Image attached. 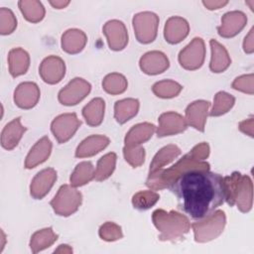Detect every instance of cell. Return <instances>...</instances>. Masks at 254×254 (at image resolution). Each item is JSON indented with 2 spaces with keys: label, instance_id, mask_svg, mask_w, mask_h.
<instances>
[{
  "label": "cell",
  "instance_id": "obj_3",
  "mask_svg": "<svg viewBox=\"0 0 254 254\" xmlns=\"http://www.w3.org/2000/svg\"><path fill=\"white\" fill-rule=\"evenodd\" d=\"M225 200L230 205H237L242 212H248L252 208L253 185L249 176L234 172L223 178Z\"/></svg>",
  "mask_w": 254,
  "mask_h": 254
},
{
  "label": "cell",
  "instance_id": "obj_19",
  "mask_svg": "<svg viewBox=\"0 0 254 254\" xmlns=\"http://www.w3.org/2000/svg\"><path fill=\"white\" fill-rule=\"evenodd\" d=\"M209 105L210 103L205 100H196L190 103L186 109V121L188 125L203 132Z\"/></svg>",
  "mask_w": 254,
  "mask_h": 254
},
{
  "label": "cell",
  "instance_id": "obj_13",
  "mask_svg": "<svg viewBox=\"0 0 254 254\" xmlns=\"http://www.w3.org/2000/svg\"><path fill=\"white\" fill-rule=\"evenodd\" d=\"M159 127L157 129L158 137L172 136L184 132L188 128L186 118L177 112H165L160 115Z\"/></svg>",
  "mask_w": 254,
  "mask_h": 254
},
{
  "label": "cell",
  "instance_id": "obj_29",
  "mask_svg": "<svg viewBox=\"0 0 254 254\" xmlns=\"http://www.w3.org/2000/svg\"><path fill=\"white\" fill-rule=\"evenodd\" d=\"M181 155V149L177 145H167L162 148L153 158L150 164L149 174L162 170L165 166L173 162L178 156Z\"/></svg>",
  "mask_w": 254,
  "mask_h": 254
},
{
  "label": "cell",
  "instance_id": "obj_4",
  "mask_svg": "<svg viewBox=\"0 0 254 254\" xmlns=\"http://www.w3.org/2000/svg\"><path fill=\"white\" fill-rule=\"evenodd\" d=\"M152 220L160 231L159 239L162 241L180 240L190 229L189 218L175 210L167 212L164 209H156L152 213Z\"/></svg>",
  "mask_w": 254,
  "mask_h": 254
},
{
  "label": "cell",
  "instance_id": "obj_2",
  "mask_svg": "<svg viewBox=\"0 0 254 254\" xmlns=\"http://www.w3.org/2000/svg\"><path fill=\"white\" fill-rule=\"evenodd\" d=\"M210 166L207 162L195 160L190 153L180 159L174 166L167 170H159L152 174H149L146 181V185L153 190H159L163 189H169L175 181L185 172L194 169L209 170Z\"/></svg>",
  "mask_w": 254,
  "mask_h": 254
},
{
  "label": "cell",
  "instance_id": "obj_22",
  "mask_svg": "<svg viewBox=\"0 0 254 254\" xmlns=\"http://www.w3.org/2000/svg\"><path fill=\"white\" fill-rule=\"evenodd\" d=\"M110 140L104 135H91L85 138L76 148V158H88L96 155L103 149H105Z\"/></svg>",
  "mask_w": 254,
  "mask_h": 254
},
{
  "label": "cell",
  "instance_id": "obj_27",
  "mask_svg": "<svg viewBox=\"0 0 254 254\" xmlns=\"http://www.w3.org/2000/svg\"><path fill=\"white\" fill-rule=\"evenodd\" d=\"M104 109V100L100 97L93 98L82 108V116L85 119L86 124L91 127L99 126L103 121Z\"/></svg>",
  "mask_w": 254,
  "mask_h": 254
},
{
  "label": "cell",
  "instance_id": "obj_21",
  "mask_svg": "<svg viewBox=\"0 0 254 254\" xmlns=\"http://www.w3.org/2000/svg\"><path fill=\"white\" fill-rule=\"evenodd\" d=\"M27 128L21 124V118L17 117L7 123L1 133V145L4 149L13 150L19 144Z\"/></svg>",
  "mask_w": 254,
  "mask_h": 254
},
{
  "label": "cell",
  "instance_id": "obj_34",
  "mask_svg": "<svg viewBox=\"0 0 254 254\" xmlns=\"http://www.w3.org/2000/svg\"><path fill=\"white\" fill-rule=\"evenodd\" d=\"M127 85L126 77L118 72L109 73L102 80L103 89L111 95L123 93L127 89Z\"/></svg>",
  "mask_w": 254,
  "mask_h": 254
},
{
  "label": "cell",
  "instance_id": "obj_23",
  "mask_svg": "<svg viewBox=\"0 0 254 254\" xmlns=\"http://www.w3.org/2000/svg\"><path fill=\"white\" fill-rule=\"evenodd\" d=\"M156 131V126L152 123L144 122L134 125L126 134L124 142L127 147L141 146V144L147 142Z\"/></svg>",
  "mask_w": 254,
  "mask_h": 254
},
{
  "label": "cell",
  "instance_id": "obj_46",
  "mask_svg": "<svg viewBox=\"0 0 254 254\" xmlns=\"http://www.w3.org/2000/svg\"><path fill=\"white\" fill-rule=\"evenodd\" d=\"M72 249L66 245V244H62L59 246L58 249L55 250V253H71Z\"/></svg>",
  "mask_w": 254,
  "mask_h": 254
},
{
  "label": "cell",
  "instance_id": "obj_20",
  "mask_svg": "<svg viewBox=\"0 0 254 254\" xmlns=\"http://www.w3.org/2000/svg\"><path fill=\"white\" fill-rule=\"evenodd\" d=\"M52 142L48 136L42 137L37 143L31 148L25 160V168L33 169L38 165L44 163L51 155Z\"/></svg>",
  "mask_w": 254,
  "mask_h": 254
},
{
  "label": "cell",
  "instance_id": "obj_36",
  "mask_svg": "<svg viewBox=\"0 0 254 254\" xmlns=\"http://www.w3.org/2000/svg\"><path fill=\"white\" fill-rule=\"evenodd\" d=\"M159 199H160L159 193L154 191L153 190H141L136 192L132 196V204H133V207L136 209L146 210L154 206Z\"/></svg>",
  "mask_w": 254,
  "mask_h": 254
},
{
  "label": "cell",
  "instance_id": "obj_17",
  "mask_svg": "<svg viewBox=\"0 0 254 254\" xmlns=\"http://www.w3.org/2000/svg\"><path fill=\"white\" fill-rule=\"evenodd\" d=\"M139 65L144 73L156 75L168 69L170 62L164 53L160 51H151L141 57Z\"/></svg>",
  "mask_w": 254,
  "mask_h": 254
},
{
  "label": "cell",
  "instance_id": "obj_33",
  "mask_svg": "<svg viewBox=\"0 0 254 254\" xmlns=\"http://www.w3.org/2000/svg\"><path fill=\"white\" fill-rule=\"evenodd\" d=\"M116 159H117V156L113 152L107 153L106 155L101 157L97 162L93 180L97 182H101L108 179L115 170Z\"/></svg>",
  "mask_w": 254,
  "mask_h": 254
},
{
  "label": "cell",
  "instance_id": "obj_32",
  "mask_svg": "<svg viewBox=\"0 0 254 254\" xmlns=\"http://www.w3.org/2000/svg\"><path fill=\"white\" fill-rule=\"evenodd\" d=\"M94 167L90 162H81L76 165L70 176V185L74 188L88 184L94 178Z\"/></svg>",
  "mask_w": 254,
  "mask_h": 254
},
{
  "label": "cell",
  "instance_id": "obj_30",
  "mask_svg": "<svg viewBox=\"0 0 254 254\" xmlns=\"http://www.w3.org/2000/svg\"><path fill=\"white\" fill-rule=\"evenodd\" d=\"M58 234H56L52 227L44 228L36 231L30 241V247L33 253H38L50 246H52L58 240Z\"/></svg>",
  "mask_w": 254,
  "mask_h": 254
},
{
  "label": "cell",
  "instance_id": "obj_14",
  "mask_svg": "<svg viewBox=\"0 0 254 254\" xmlns=\"http://www.w3.org/2000/svg\"><path fill=\"white\" fill-rule=\"evenodd\" d=\"M247 17L241 11L225 13L221 18V25L217 27L218 35L222 38H233L246 26Z\"/></svg>",
  "mask_w": 254,
  "mask_h": 254
},
{
  "label": "cell",
  "instance_id": "obj_42",
  "mask_svg": "<svg viewBox=\"0 0 254 254\" xmlns=\"http://www.w3.org/2000/svg\"><path fill=\"white\" fill-rule=\"evenodd\" d=\"M238 128L241 132L249 135L250 137H253V117H250L249 119L240 122Z\"/></svg>",
  "mask_w": 254,
  "mask_h": 254
},
{
  "label": "cell",
  "instance_id": "obj_16",
  "mask_svg": "<svg viewBox=\"0 0 254 254\" xmlns=\"http://www.w3.org/2000/svg\"><path fill=\"white\" fill-rule=\"evenodd\" d=\"M40 95V88L35 82H22L14 91V102L22 109H31L37 105Z\"/></svg>",
  "mask_w": 254,
  "mask_h": 254
},
{
  "label": "cell",
  "instance_id": "obj_6",
  "mask_svg": "<svg viewBox=\"0 0 254 254\" xmlns=\"http://www.w3.org/2000/svg\"><path fill=\"white\" fill-rule=\"evenodd\" d=\"M82 201V194L71 185H63L50 204L56 214L69 216L79 208Z\"/></svg>",
  "mask_w": 254,
  "mask_h": 254
},
{
  "label": "cell",
  "instance_id": "obj_25",
  "mask_svg": "<svg viewBox=\"0 0 254 254\" xmlns=\"http://www.w3.org/2000/svg\"><path fill=\"white\" fill-rule=\"evenodd\" d=\"M209 45L211 48V60L209 64V68L212 72L215 73L223 72L228 68L231 64L228 52L221 44H219L214 39H211L209 41Z\"/></svg>",
  "mask_w": 254,
  "mask_h": 254
},
{
  "label": "cell",
  "instance_id": "obj_35",
  "mask_svg": "<svg viewBox=\"0 0 254 254\" xmlns=\"http://www.w3.org/2000/svg\"><path fill=\"white\" fill-rule=\"evenodd\" d=\"M182 89L183 86L180 83L171 79L158 81L152 87L154 94L160 98H173L179 95Z\"/></svg>",
  "mask_w": 254,
  "mask_h": 254
},
{
  "label": "cell",
  "instance_id": "obj_28",
  "mask_svg": "<svg viewBox=\"0 0 254 254\" xmlns=\"http://www.w3.org/2000/svg\"><path fill=\"white\" fill-rule=\"evenodd\" d=\"M139 106V100L135 98L118 100L114 104V118L119 124H124L138 113Z\"/></svg>",
  "mask_w": 254,
  "mask_h": 254
},
{
  "label": "cell",
  "instance_id": "obj_9",
  "mask_svg": "<svg viewBox=\"0 0 254 254\" xmlns=\"http://www.w3.org/2000/svg\"><path fill=\"white\" fill-rule=\"evenodd\" d=\"M80 125L81 121L75 113H64L53 120L51 130L57 141L64 144L74 135Z\"/></svg>",
  "mask_w": 254,
  "mask_h": 254
},
{
  "label": "cell",
  "instance_id": "obj_8",
  "mask_svg": "<svg viewBox=\"0 0 254 254\" xmlns=\"http://www.w3.org/2000/svg\"><path fill=\"white\" fill-rule=\"evenodd\" d=\"M205 47L201 38H193L192 41L185 47L179 54L180 64L188 70L199 68L204 62Z\"/></svg>",
  "mask_w": 254,
  "mask_h": 254
},
{
  "label": "cell",
  "instance_id": "obj_38",
  "mask_svg": "<svg viewBox=\"0 0 254 254\" xmlns=\"http://www.w3.org/2000/svg\"><path fill=\"white\" fill-rule=\"evenodd\" d=\"M123 155L125 161L133 168L140 167L145 161V149L141 146L123 148Z\"/></svg>",
  "mask_w": 254,
  "mask_h": 254
},
{
  "label": "cell",
  "instance_id": "obj_26",
  "mask_svg": "<svg viewBox=\"0 0 254 254\" xmlns=\"http://www.w3.org/2000/svg\"><path fill=\"white\" fill-rule=\"evenodd\" d=\"M9 72L13 77L25 74L30 66V56L22 48H15L8 55Z\"/></svg>",
  "mask_w": 254,
  "mask_h": 254
},
{
  "label": "cell",
  "instance_id": "obj_24",
  "mask_svg": "<svg viewBox=\"0 0 254 254\" xmlns=\"http://www.w3.org/2000/svg\"><path fill=\"white\" fill-rule=\"evenodd\" d=\"M86 43L85 33L78 29H68L62 36V49L67 54H78L83 50Z\"/></svg>",
  "mask_w": 254,
  "mask_h": 254
},
{
  "label": "cell",
  "instance_id": "obj_39",
  "mask_svg": "<svg viewBox=\"0 0 254 254\" xmlns=\"http://www.w3.org/2000/svg\"><path fill=\"white\" fill-rule=\"evenodd\" d=\"M17 20L14 13L5 7L0 8V34L9 35L15 31Z\"/></svg>",
  "mask_w": 254,
  "mask_h": 254
},
{
  "label": "cell",
  "instance_id": "obj_7",
  "mask_svg": "<svg viewBox=\"0 0 254 254\" xmlns=\"http://www.w3.org/2000/svg\"><path fill=\"white\" fill-rule=\"evenodd\" d=\"M158 26L159 17L153 12H140L133 17L134 33L141 44H150L156 39Z\"/></svg>",
  "mask_w": 254,
  "mask_h": 254
},
{
  "label": "cell",
  "instance_id": "obj_45",
  "mask_svg": "<svg viewBox=\"0 0 254 254\" xmlns=\"http://www.w3.org/2000/svg\"><path fill=\"white\" fill-rule=\"evenodd\" d=\"M50 4L56 9H63L69 4V1H50Z\"/></svg>",
  "mask_w": 254,
  "mask_h": 254
},
{
  "label": "cell",
  "instance_id": "obj_37",
  "mask_svg": "<svg viewBox=\"0 0 254 254\" xmlns=\"http://www.w3.org/2000/svg\"><path fill=\"white\" fill-rule=\"evenodd\" d=\"M234 103H235L234 96H232L227 92L219 91L214 96V103L211 111L209 112V115L214 117L223 115L232 108Z\"/></svg>",
  "mask_w": 254,
  "mask_h": 254
},
{
  "label": "cell",
  "instance_id": "obj_18",
  "mask_svg": "<svg viewBox=\"0 0 254 254\" xmlns=\"http://www.w3.org/2000/svg\"><path fill=\"white\" fill-rule=\"evenodd\" d=\"M190 32L188 21L179 16L170 17L164 28V37L169 44L175 45L187 38Z\"/></svg>",
  "mask_w": 254,
  "mask_h": 254
},
{
  "label": "cell",
  "instance_id": "obj_1",
  "mask_svg": "<svg viewBox=\"0 0 254 254\" xmlns=\"http://www.w3.org/2000/svg\"><path fill=\"white\" fill-rule=\"evenodd\" d=\"M169 190L176 194L179 208L197 220L213 213L225 200L223 178L209 170L187 171Z\"/></svg>",
  "mask_w": 254,
  "mask_h": 254
},
{
  "label": "cell",
  "instance_id": "obj_40",
  "mask_svg": "<svg viewBox=\"0 0 254 254\" xmlns=\"http://www.w3.org/2000/svg\"><path fill=\"white\" fill-rule=\"evenodd\" d=\"M98 234L102 240L109 242L121 239L123 237L121 227L116 223L110 221H107L100 226Z\"/></svg>",
  "mask_w": 254,
  "mask_h": 254
},
{
  "label": "cell",
  "instance_id": "obj_11",
  "mask_svg": "<svg viewBox=\"0 0 254 254\" xmlns=\"http://www.w3.org/2000/svg\"><path fill=\"white\" fill-rule=\"evenodd\" d=\"M39 74L48 84L59 83L65 74V64L58 56H49L41 63Z\"/></svg>",
  "mask_w": 254,
  "mask_h": 254
},
{
  "label": "cell",
  "instance_id": "obj_10",
  "mask_svg": "<svg viewBox=\"0 0 254 254\" xmlns=\"http://www.w3.org/2000/svg\"><path fill=\"white\" fill-rule=\"evenodd\" d=\"M91 90V85L81 77L71 79L60 90L58 98L63 105L72 106L83 100Z\"/></svg>",
  "mask_w": 254,
  "mask_h": 254
},
{
  "label": "cell",
  "instance_id": "obj_15",
  "mask_svg": "<svg viewBox=\"0 0 254 254\" xmlns=\"http://www.w3.org/2000/svg\"><path fill=\"white\" fill-rule=\"evenodd\" d=\"M57 181V172L53 168H47L39 172L32 180L30 193L35 199H42L48 194Z\"/></svg>",
  "mask_w": 254,
  "mask_h": 254
},
{
  "label": "cell",
  "instance_id": "obj_43",
  "mask_svg": "<svg viewBox=\"0 0 254 254\" xmlns=\"http://www.w3.org/2000/svg\"><path fill=\"white\" fill-rule=\"evenodd\" d=\"M253 28L249 31L248 35L245 37L243 42V50L247 54H252L254 51V45H253Z\"/></svg>",
  "mask_w": 254,
  "mask_h": 254
},
{
  "label": "cell",
  "instance_id": "obj_5",
  "mask_svg": "<svg viewBox=\"0 0 254 254\" xmlns=\"http://www.w3.org/2000/svg\"><path fill=\"white\" fill-rule=\"evenodd\" d=\"M225 223L226 216L222 210H216L205 218L193 222L190 226L193 230L194 240L204 243L215 239L222 233Z\"/></svg>",
  "mask_w": 254,
  "mask_h": 254
},
{
  "label": "cell",
  "instance_id": "obj_31",
  "mask_svg": "<svg viewBox=\"0 0 254 254\" xmlns=\"http://www.w3.org/2000/svg\"><path fill=\"white\" fill-rule=\"evenodd\" d=\"M19 8L24 18L31 23H38L45 17V8L40 1L22 0L18 2Z\"/></svg>",
  "mask_w": 254,
  "mask_h": 254
},
{
  "label": "cell",
  "instance_id": "obj_44",
  "mask_svg": "<svg viewBox=\"0 0 254 254\" xmlns=\"http://www.w3.org/2000/svg\"><path fill=\"white\" fill-rule=\"evenodd\" d=\"M227 3H228V1H202V4H203L208 10L220 9L221 7L225 6Z\"/></svg>",
  "mask_w": 254,
  "mask_h": 254
},
{
  "label": "cell",
  "instance_id": "obj_41",
  "mask_svg": "<svg viewBox=\"0 0 254 254\" xmlns=\"http://www.w3.org/2000/svg\"><path fill=\"white\" fill-rule=\"evenodd\" d=\"M232 87L236 90L253 94V74H245L236 77L232 82Z\"/></svg>",
  "mask_w": 254,
  "mask_h": 254
},
{
  "label": "cell",
  "instance_id": "obj_12",
  "mask_svg": "<svg viewBox=\"0 0 254 254\" xmlns=\"http://www.w3.org/2000/svg\"><path fill=\"white\" fill-rule=\"evenodd\" d=\"M108 46L112 51H122L128 44V32L123 22L119 20H110L103 26Z\"/></svg>",
  "mask_w": 254,
  "mask_h": 254
}]
</instances>
